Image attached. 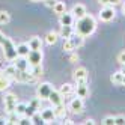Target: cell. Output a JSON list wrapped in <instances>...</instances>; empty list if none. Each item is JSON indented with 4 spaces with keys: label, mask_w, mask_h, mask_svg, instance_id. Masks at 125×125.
Wrapping results in <instances>:
<instances>
[{
    "label": "cell",
    "mask_w": 125,
    "mask_h": 125,
    "mask_svg": "<svg viewBox=\"0 0 125 125\" xmlns=\"http://www.w3.org/2000/svg\"><path fill=\"white\" fill-rule=\"evenodd\" d=\"M96 29V21L92 15H84L82 18L77 20V24H75V33L82 35V36H89L92 35Z\"/></svg>",
    "instance_id": "1"
},
{
    "label": "cell",
    "mask_w": 125,
    "mask_h": 125,
    "mask_svg": "<svg viewBox=\"0 0 125 125\" xmlns=\"http://www.w3.org/2000/svg\"><path fill=\"white\" fill-rule=\"evenodd\" d=\"M84 42V36H82V35H71V36L68 39H65L63 42V50L65 51H74L77 50L78 47H82Z\"/></svg>",
    "instance_id": "2"
},
{
    "label": "cell",
    "mask_w": 125,
    "mask_h": 125,
    "mask_svg": "<svg viewBox=\"0 0 125 125\" xmlns=\"http://www.w3.org/2000/svg\"><path fill=\"white\" fill-rule=\"evenodd\" d=\"M2 47H3V51H5V57L8 60H15V57L18 56L17 54V47L14 45V42L9 38H5Z\"/></svg>",
    "instance_id": "3"
},
{
    "label": "cell",
    "mask_w": 125,
    "mask_h": 125,
    "mask_svg": "<svg viewBox=\"0 0 125 125\" xmlns=\"http://www.w3.org/2000/svg\"><path fill=\"white\" fill-rule=\"evenodd\" d=\"M12 80H17V82H23V83H29V82H35L36 77L32 74V71H18L17 69V73L14 74Z\"/></svg>",
    "instance_id": "4"
},
{
    "label": "cell",
    "mask_w": 125,
    "mask_h": 125,
    "mask_svg": "<svg viewBox=\"0 0 125 125\" xmlns=\"http://www.w3.org/2000/svg\"><path fill=\"white\" fill-rule=\"evenodd\" d=\"M3 103H5V109L8 113H12L15 112V107H17V96L14 94H6L3 96Z\"/></svg>",
    "instance_id": "5"
},
{
    "label": "cell",
    "mask_w": 125,
    "mask_h": 125,
    "mask_svg": "<svg viewBox=\"0 0 125 125\" xmlns=\"http://www.w3.org/2000/svg\"><path fill=\"white\" fill-rule=\"evenodd\" d=\"M27 60H29V63L30 66L33 65H39L41 62H42V50H30L29 53V56H27Z\"/></svg>",
    "instance_id": "6"
},
{
    "label": "cell",
    "mask_w": 125,
    "mask_h": 125,
    "mask_svg": "<svg viewBox=\"0 0 125 125\" xmlns=\"http://www.w3.org/2000/svg\"><path fill=\"white\" fill-rule=\"evenodd\" d=\"M51 91H53V86L50 83H41L38 86V96L41 100H48Z\"/></svg>",
    "instance_id": "7"
},
{
    "label": "cell",
    "mask_w": 125,
    "mask_h": 125,
    "mask_svg": "<svg viewBox=\"0 0 125 125\" xmlns=\"http://www.w3.org/2000/svg\"><path fill=\"white\" fill-rule=\"evenodd\" d=\"M115 15H116V12L113 9V6H105V8H103L101 12H100V18L103 21H112L115 18Z\"/></svg>",
    "instance_id": "8"
},
{
    "label": "cell",
    "mask_w": 125,
    "mask_h": 125,
    "mask_svg": "<svg viewBox=\"0 0 125 125\" xmlns=\"http://www.w3.org/2000/svg\"><path fill=\"white\" fill-rule=\"evenodd\" d=\"M83 107H84L83 98H80V96L74 98V100L69 103V110L74 112V113H82V112H83Z\"/></svg>",
    "instance_id": "9"
},
{
    "label": "cell",
    "mask_w": 125,
    "mask_h": 125,
    "mask_svg": "<svg viewBox=\"0 0 125 125\" xmlns=\"http://www.w3.org/2000/svg\"><path fill=\"white\" fill-rule=\"evenodd\" d=\"M14 65H15V68L18 69V71H27L30 63H29L27 57H21V56H17V57H15V62H14Z\"/></svg>",
    "instance_id": "10"
},
{
    "label": "cell",
    "mask_w": 125,
    "mask_h": 125,
    "mask_svg": "<svg viewBox=\"0 0 125 125\" xmlns=\"http://www.w3.org/2000/svg\"><path fill=\"white\" fill-rule=\"evenodd\" d=\"M74 78H75V82L77 83H86V80H87V71L86 68H77L75 69V73H74Z\"/></svg>",
    "instance_id": "11"
},
{
    "label": "cell",
    "mask_w": 125,
    "mask_h": 125,
    "mask_svg": "<svg viewBox=\"0 0 125 125\" xmlns=\"http://www.w3.org/2000/svg\"><path fill=\"white\" fill-rule=\"evenodd\" d=\"M11 80H12V78L8 75L5 71H0V92H2V91H6V89L9 87Z\"/></svg>",
    "instance_id": "12"
},
{
    "label": "cell",
    "mask_w": 125,
    "mask_h": 125,
    "mask_svg": "<svg viewBox=\"0 0 125 125\" xmlns=\"http://www.w3.org/2000/svg\"><path fill=\"white\" fill-rule=\"evenodd\" d=\"M60 26H73L74 23V15L73 12H63V14H60Z\"/></svg>",
    "instance_id": "13"
},
{
    "label": "cell",
    "mask_w": 125,
    "mask_h": 125,
    "mask_svg": "<svg viewBox=\"0 0 125 125\" xmlns=\"http://www.w3.org/2000/svg\"><path fill=\"white\" fill-rule=\"evenodd\" d=\"M62 95L59 91H54V89H53L51 91V94H50V96H48V101L53 104V107H56V105H59V104H62Z\"/></svg>",
    "instance_id": "14"
},
{
    "label": "cell",
    "mask_w": 125,
    "mask_h": 125,
    "mask_svg": "<svg viewBox=\"0 0 125 125\" xmlns=\"http://www.w3.org/2000/svg\"><path fill=\"white\" fill-rule=\"evenodd\" d=\"M73 15H74V18H82V17H84L87 12H86V8H84V5H74V8H73Z\"/></svg>",
    "instance_id": "15"
},
{
    "label": "cell",
    "mask_w": 125,
    "mask_h": 125,
    "mask_svg": "<svg viewBox=\"0 0 125 125\" xmlns=\"http://www.w3.org/2000/svg\"><path fill=\"white\" fill-rule=\"evenodd\" d=\"M75 92H77V96H80V98H86V96L89 95L87 83H77V89H75Z\"/></svg>",
    "instance_id": "16"
},
{
    "label": "cell",
    "mask_w": 125,
    "mask_h": 125,
    "mask_svg": "<svg viewBox=\"0 0 125 125\" xmlns=\"http://www.w3.org/2000/svg\"><path fill=\"white\" fill-rule=\"evenodd\" d=\"M29 53H30V47H29V44L23 42V44H20V45L17 47V54L21 56V57H27V56H29Z\"/></svg>",
    "instance_id": "17"
},
{
    "label": "cell",
    "mask_w": 125,
    "mask_h": 125,
    "mask_svg": "<svg viewBox=\"0 0 125 125\" xmlns=\"http://www.w3.org/2000/svg\"><path fill=\"white\" fill-rule=\"evenodd\" d=\"M41 116H42V119L44 122H50L53 119H56V116H54V109H44L41 112Z\"/></svg>",
    "instance_id": "18"
},
{
    "label": "cell",
    "mask_w": 125,
    "mask_h": 125,
    "mask_svg": "<svg viewBox=\"0 0 125 125\" xmlns=\"http://www.w3.org/2000/svg\"><path fill=\"white\" fill-rule=\"evenodd\" d=\"M73 33H74V27H73V26H62V29H60V38L68 39Z\"/></svg>",
    "instance_id": "19"
},
{
    "label": "cell",
    "mask_w": 125,
    "mask_h": 125,
    "mask_svg": "<svg viewBox=\"0 0 125 125\" xmlns=\"http://www.w3.org/2000/svg\"><path fill=\"white\" fill-rule=\"evenodd\" d=\"M41 45H42V42H41V38H38V36H33V38L29 41V47H30V50H39Z\"/></svg>",
    "instance_id": "20"
},
{
    "label": "cell",
    "mask_w": 125,
    "mask_h": 125,
    "mask_svg": "<svg viewBox=\"0 0 125 125\" xmlns=\"http://www.w3.org/2000/svg\"><path fill=\"white\" fill-rule=\"evenodd\" d=\"M57 33H54V32H48L47 35H45V42L48 44V45H53V44H56L57 42Z\"/></svg>",
    "instance_id": "21"
},
{
    "label": "cell",
    "mask_w": 125,
    "mask_h": 125,
    "mask_svg": "<svg viewBox=\"0 0 125 125\" xmlns=\"http://www.w3.org/2000/svg\"><path fill=\"white\" fill-rule=\"evenodd\" d=\"M112 83L113 84H122V80H124V73L122 71H118V73H115L113 75H112Z\"/></svg>",
    "instance_id": "22"
},
{
    "label": "cell",
    "mask_w": 125,
    "mask_h": 125,
    "mask_svg": "<svg viewBox=\"0 0 125 125\" xmlns=\"http://www.w3.org/2000/svg\"><path fill=\"white\" fill-rule=\"evenodd\" d=\"M62 95H71L74 92V86H71L69 83H65V84H62L60 86V91H59Z\"/></svg>",
    "instance_id": "23"
},
{
    "label": "cell",
    "mask_w": 125,
    "mask_h": 125,
    "mask_svg": "<svg viewBox=\"0 0 125 125\" xmlns=\"http://www.w3.org/2000/svg\"><path fill=\"white\" fill-rule=\"evenodd\" d=\"M54 116H56V118H65V116H66V110H65V107L62 104L54 107Z\"/></svg>",
    "instance_id": "24"
},
{
    "label": "cell",
    "mask_w": 125,
    "mask_h": 125,
    "mask_svg": "<svg viewBox=\"0 0 125 125\" xmlns=\"http://www.w3.org/2000/svg\"><path fill=\"white\" fill-rule=\"evenodd\" d=\"M53 11H54V14L60 15V14H63V12L66 11V6H65V3H63V2H57L54 6H53Z\"/></svg>",
    "instance_id": "25"
},
{
    "label": "cell",
    "mask_w": 125,
    "mask_h": 125,
    "mask_svg": "<svg viewBox=\"0 0 125 125\" xmlns=\"http://www.w3.org/2000/svg\"><path fill=\"white\" fill-rule=\"evenodd\" d=\"M26 107H27V104H24V103H17V107H15V113L20 116H24L26 113Z\"/></svg>",
    "instance_id": "26"
},
{
    "label": "cell",
    "mask_w": 125,
    "mask_h": 125,
    "mask_svg": "<svg viewBox=\"0 0 125 125\" xmlns=\"http://www.w3.org/2000/svg\"><path fill=\"white\" fill-rule=\"evenodd\" d=\"M11 20L9 14H8L6 11H0V24H8Z\"/></svg>",
    "instance_id": "27"
},
{
    "label": "cell",
    "mask_w": 125,
    "mask_h": 125,
    "mask_svg": "<svg viewBox=\"0 0 125 125\" xmlns=\"http://www.w3.org/2000/svg\"><path fill=\"white\" fill-rule=\"evenodd\" d=\"M32 74L36 77V78L41 77V75H42V65H41V63H39V65H33V66H32Z\"/></svg>",
    "instance_id": "28"
},
{
    "label": "cell",
    "mask_w": 125,
    "mask_h": 125,
    "mask_svg": "<svg viewBox=\"0 0 125 125\" xmlns=\"http://www.w3.org/2000/svg\"><path fill=\"white\" fill-rule=\"evenodd\" d=\"M36 112H38L36 107H33L32 104H29L27 107H26V113H24V116H27V118H32V116L36 113Z\"/></svg>",
    "instance_id": "29"
},
{
    "label": "cell",
    "mask_w": 125,
    "mask_h": 125,
    "mask_svg": "<svg viewBox=\"0 0 125 125\" xmlns=\"http://www.w3.org/2000/svg\"><path fill=\"white\" fill-rule=\"evenodd\" d=\"M9 115V118H8L6 121H8V124H18V121H20V116L17 115L15 112H12V113H8Z\"/></svg>",
    "instance_id": "30"
},
{
    "label": "cell",
    "mask_w": 125,
    "mask_h": 125,
    "mask_svg": "<svg viewBox=\"0 0 125 125\" xmlns=\"http://www.w3.org/2000/svg\"><path fill=\"white\" fill-rule=\"evenodd\" d=\"M32 124H36V125H39V124H44V119H42V116H41V113H35L33 116H32Z\"/></svg>",
    "instance_id": "31"
},
{
    "label": "cell",
    "mask_w": 125,
    "mask_h": 125,
    "mask_svg": "<svg viewBox=\"0 0 125 125\" xmlns=\"http://www.w3.org/2000/svg\"><path fill=\"white\" fill-rule=\"evenodd\" d=\"M100 3L104 6H116L121 3V0H100Z\"/></svg>",
    "instance_id": "32"
},
{
    "label": "cell",
    "mask_w": 125,
    "mask_h": 125,
    "mask_svg": "<svg viewBox=\"0 0 125 125\" xmlns=\"http://www.w3.org/2000/svg\"><path fill=\"white\" fill-rule=\"evenodd\" d=\"M5 73H6L8 75H9L11 78H12V77H14V74L17 73V68H15V65H12V66H9V68H6V69H5Z\"/></svg>",
    "instance_id": "33"
},
{
    "label": "cell",
    "mask_w": 125,
    "mask_h": 125,
    "mask_svg": "<svg viewBox=\"0 0 125 125\" xmlns=\"http://www.w3.org/2000/svg\"><path fill=\"white\" fill-rule=\"evenodd\" d=\"M18 124L20 125H29V124H32V119L27 118V116H21L20 121H18Z\"/></svg>",
    "instance_id": "34"
},
{
    "label": "cell",
    "mask_w": 125,
    "mask_h": 125,
    "mask_svg": "<svg viewBox=\"0 0 125 125\" xmlns=\"http://www.w3.org/2000/svg\"><path fill=\"white\" fill-rule=\"evenodd\" d=\"M103 124L104 125H113L115 124V118L113 116H105V118L103 119Z\"/></svg>",
    "instance_id": "35"
},
{
    "label": "cell",
    "mask_w": 125,
    "mask_h": 125,
    "mask_svg": "<svg viewBox=\"0 0 125 125\" xmlns=\"http://www.w3.org/2000/svg\"><path fill=\"white\" fill-rule=\"evenodd\" d=\"M115 124L116 125H125V116H116V118H115Z\"/></svg>",
    "instance_id": "36"
},
{
    "label": "cell",
    "mask_w": 125,
    "mask_h": 125,
    "mask_svg": "<svg viewBox=\"0 0 125 125\" xmlns=\"http://www.w3.org/2000/svg\"><path fill=\"white\" fill-rule=\"evenodd\" d=\"M118 60H119V63H121V65H124V63H125V51H122L121 54L118 56Z\"/></svg>",
    "instance_id": "37"
},
{
    "label": "cell",
    "mask_w": 125,
    "mask_h": 125,
    "mask_svg": "<svg viewBox=\"0 0 125 125\" xmlns=\"http://www.w3.org/2000/svg\"><path fill=\"white\" fill-rule=\"evenodd\" d=\"M45 3H47V6H54L56 3H57V0H45Z\"/></svg>",
    "instance_id": "38"
},
{
    "label": "cell",
    "mask_w": 125,
    "mask_h": 125,
    "mask_svg": "<svg viewBox=\"0 0 125 125\" xmlns=\"http://www.w3.org/2000/svg\"><path fill=\"white\" fill-rule=\"evenodd\" d=\"M5 38H6V36H5V35H3L2 32H0V45H2V44H3V41H5Z\"/></svg>",
    "instance_id": "39"
},
{
    "label": "cell",
    "mask_w": 125,
    "mask_h": 125,
    "mask_svg": "<svg viewBox=\"0 0 125 125\" xmlns=\"http://www.w3.org/2000/svg\"><path fill=\"white\" fill-rule=\"evenodd\" d=\"M77 59H78V57H77L75 54H73V56H71V60H73V62H74V60H77Z\"/></svg>",
    "instance_id": "40"
},
{
    "label": "cell",
    "mask_w": 125,
    "mask_h": 125,
    "mask_svg": "<svg viewBox=\"0 0 125 125\" xmlns=\"http://www.w3.org/2000/svg\"><path fill=\"white\" fill-rule=\"evenodd\" d=\"M3 124H8V121H5V119H0V125H3Z\"/></svg>",
    "instance_id": "41"
},
{
    "label": "cell",
    "mask_w": 125,
    "mask_h": 125,
    "mask_svg": "<svg viewBox=\"0 0 125 125\" xmlns=\"http://www.w3.org/2000/svg\"><path fill=\"white\" fill-rule=\"evenodd\" d=\"M121 71H122V73H124V74H125V63H124V65H122V69H121Z\"/></svg>",
    "instance_id": "42"
},
{
    "label": "cell",
    "mask_w": 125,
    "mask_h": 125,
    "mask_svg": "<svg viewBox=\"0 0 125 125\" xmlns=\"http://www.w3.org/2000/svg\"><path fill=\"white\" fill-rule=\"evenodd\" d=\"M122 84L125 86V74H124V80H122Z\"/></svg>",
    "instance_id": "43"
},
{
    "label": "cell",
    "mask_w": 125,
    "mask_h": 125,
    "mask_svg": "<svg viewBox=\"0 0 125 125\" xmlns=\"http://www.w3.org/2000/svg\"><path fill=\"white\" fill-rule=\"evenodd\" d=\"M122 11H124V14H125V5H124V8H122Z\"/></svg>",
    "instance_id": "44"
},
{
    "label": "cell",
    "mask_w": 125,
    "mask_h": 125,
    "mask_svg": "<svg viewBox=\"0 0 125 125\" xmlns=\"http://www.w3.org/2000/svg\"><path fill=\"white\" fill-rule=\"evenodd\" d=\"M30 2H39V0H30Z\"/></svg>",
    "instance_id": "45"
}]
</instances>
